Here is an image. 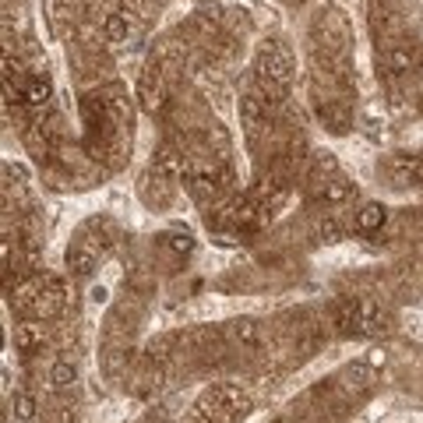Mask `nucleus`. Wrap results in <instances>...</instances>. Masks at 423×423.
<instances>
[{"mask_svg": "<svg viewBox=\"0 0 423 423\" xmlns=\"http://www.w3.org/2000/svg\"><path fill=\"white\" fill-rule=\"evenodd\" d=\"M370 388H374V381H370V370H367V367H349V370L342 374V392H346V395L363 399Z\"/></svg>", "mask_w": 423, "mask_h": 423, "instance_id": "nucleus-13", "label": "nucleus"}, {"mask_svg": "<svg viewBox=\"0 0 423 423\" xmlns=\"http://www.w3.org/2000/svg\"><path fill=\"white\" fill-rule=\"evenodd\" d=\"M50 381H53V388H75L78 385V367L75 363H67V360H60V363H53V370H50Z\"/></svg>", "mask_w": 423, "mask_h": 423, "instance_id": "nucleus-18", "label": "nucleus"}, {"mask_svg": "<svg viewBox=\"0 0 423 423\" xmlns=\"http://www.w3.org/2000/svg\"><path fill=\"white\" fill-rule=\"evenodd\" d=\"M138 103L145 113H159L163 109V75H159V64H148L141 82H138Z\"/></svg>", "mask_w": 423, "mask_h": 423, "instance_id": "nucleus-3", "label": "nucleus"}, {"mask_svg": "<svg viewBox=\"0 0 423 423\" xmlns=\"http://www.w3.org/2000/svg\"><path fill=\"white\" fill-rule=\"evenodd\" d=\"M385 363H388V353H385V349H378V346H374V349H370V353H367V367H385Z\"/></svg>", "mask_w": 423, "mask_h": 423, "instance_id": "nucleus-24", "label": "nucleus"}, {"mask_svg": "<svg viewBox=\"0 0 423 423\" xmlns=\"http://www.w3.org/2000/svg\"><path fill=\"white\" fill-rule=\"evenodd\" d=\"M381 328L385 317L374 300H353V335H378Z\"/></svg>", "mask_w": 423, "mask_h": 423, "instance_id": "nucleus-4", "label": "nucleus"}, {"mask_svg": "<svg viewBox=\"0 0 423 423\" xmlns=\"http://www.w3.org/2000/svg\"><path fill=\"white\" fill-rule=\"evenodd\" d=\"M64 265H67V272L71 275H92L96 272V265H99V254L89 247V243H71L67 247V254H64Z\"/></svg>", "mask_w": 423, "mask_h": 423, "instance_id": "nucleus-6", "label": "nucleus"}, {"mask_svg": "<svg viewBox=\"0 0 423 423\" xmlns=\"http://www.w3.org/2000/svg\"><path fill=\"white\" fill-rule=\"evenodd\" d=\"M120 4H123V11L138 14V11H145V4H148V0H120Z\"/></svg>", "mask_w": 423, "mask_h": 423, "instance_id": "nucleus-25", "label": "nucleus"}, {"mask_svg": "<svg viewBox=\"0 0 423 423\" xmlns=\"http://www.w3.org/2000/svg\"><path fill=\"white\" fill-rule=\"evenodd\" d=\"M43 342H46V328L39 321L14 324V349L18 353H35V349H43Z\"/></svg>", "mask_w": 423, "mask_h": 423, "instance_id": "nucleus-9", "label": "nucleus"}, {"mask_svg": "<svg viewBox=\"0 0 423 423\" xmlns=\"http://www.w3.org/2000/svg\"><path fill=\"white\" fill-rule=\"evenodd\" d=\"M14 417L18 420H35V413H39V402H35V395L32 392H14Z\"/></svg>", "mask_w": 423, "mask_h": 423, "instance_id": "nucleus-19", "label": "nucleus"}, {"mask_svg": "<svg viewBox=\"0 0 423 423\" xmlns=\"http://www.w3.org/2000/svg\"><path fill=\"white\" fill-rule=\"evenodd\" d=\"M21 99L28 109H35V113H43L50 99H53V82L46 78V75H32L28 78V85H25V92H21Z\"/></svg>", "mask_w": 423, "mask_h": 423, "instance_id": "nucleus-7", "label": "nucleus"}, {"mask_svg": "<svg viewBox=\"0 0 423 423\" xmlns=\"http://www.w3.org/2000/svg\"><path fill=\"white\" fill-rule=\"evenodd\" d=\"M25 145L35 159H50L53 155V127H43V123H32L25 131Z\"/></svg>", "mask_w": 423, "mask_h": 423, "instance_id": "nucleus-10", "label": "nucleus"}, {"mask_svg": "<svg viewBox=\"0 0 423 423\" xmlns=\"http://www.w3.org/2000/svg\"><path fill=\"white\" fill-rule=\"evenodd\" d=\"M388 170L399 184H423V155H392Z\"/></svg>", "mask_w": 423, "mask_h": 423, "instance_id": "nucleus-8", "label": "nucleus"}, {"mask_svg": "<svg viewBox=\"0 0 423 423\" xmlns=\"http://www.w3.org/2000/svg\"><path fill=\"white\" fill-rule=\"evenodd\" d=\"M106 300H109L106 286H96V290H92V304H106Z\"/></svg>", "mask_w": 423, "mask_h": 423, "instance_id": "nucleus-26", "label": "nucleus"}, {"mask_svg": "<svg viewBox=\"0 0 423 423\" xmlns=\"http://www.w3.org/2000/svg\"><path fill=\"white\" fill-rule=\"evenodd\" d=\"M198 417L205 423H240L251 413V399L233 385H211L198 399Z\"/></svg>", "mask_w": 423, "mask_h": 423, "instance_id": "nucleus-1", "label": "nucleus"}, {"mask_svg": "<svg viewBox=\"0 0 423 423\" xmlns=\"http://www.w3.org/2000/svg\"><path fill=\"white\" fill-rule=\"evenodd\" d=\"M103 32H106V39H109V43H127V32H131L127 14H120V11L106 14V18H103Z\"/></svg>", "mask_w": 423, "mask_h": 423, "instance_id": "nucleus-17", "label": "nucleus"}, {"mask_svg": "<svg viewBox=\"0 0 423 423\" xmlns=\"http://www.w3.org/2000/svg\"><path fill=\"white\" fill-rule=\"evenodd\" d=\"M152 170H155V177H163V180H180V177H187V173H191V166L177 155V148H173V145H163V148L155 152Z\"/></svg>", "mask_w": 423, "mask_h": 423, "instance_id": "nucleus-5", "label": "nucleus"}, {"mask_svg": "<svg viewBox=\"0 0 423 423\" xmlns=\"http://www.w3.org/2000/svg\"><path fill=\"white\" fill-rule=\"evenodd\" d=\"M229 331H233V339L243 342V346H258V342H261V328H258V321H251V317H236V321L229 324Z\"/></svg>", "mask_w": 423, "mask_h": 423, "instance_id": "nucleus-16", "label": "nucleus"}, {"mask_svg": "<svg viewBox=\"0 0 423 423\" xmlns=\"http://www.w3.org/2000/svg\"><path fill=\"white\" fill-rule=\"evenodd\" d=\"M166 243H170L173 254H191V251H194V236H191V233H173Z\"/></svg>", "mask_w": 423, "mask_h": 423, "instance_id": "nucleus-20", "label": "nucleus"}, {"mask_svg": "<svg viewBox=\"0 0 423 423\" xmlns=\"http://www.w3.org/2000/svg\"><path fill=\"white\" fill-rule=\"evenodd\" d=\"M159 423H166V420H159Z\"/></svg>", "mask_w": 423, "mask_h": 423, "instance_id": "nucleus-27", "label": "nucleus"}, {"mask_svg": "<svg viewBox=\"0 0 423 423\" xmlns=\"http://www.w3.org/2000/svg\"><path fill=\"white\" fill-rule=\"evenodd\" d=\"M106 103H109V113H113V116H127V109H131V99H127L120 89H113Z\"/></svg>", "mask_w": 423, "mask_h": 423, "instance_id": "nucleus-22", "label": "nucleus"}, {"mask_svg": "<svg viewBox=\"0 0 423 423\" xmlns=\"http://www.w3.org/2000/svg\"><path fill=\"white\" fill-rule=\"evenodd\" d=\"M317 198H321L324 205H342V202H349V198H353V184H349L346 177L324 180V184H321V191H317Z\"/></svg>", "mask_w": 423, "mask_h": 423, "instance_id": "nucleus-14", "label": "nucleus"}, {"mask_svg": "<svg viewBox=\"0 0 423 423\" xmlns=\"http://www.w3.org/2000/svg\"><path fill=\"white\" fill-rule=\"evenodd\" d=\"M417 64V50L413 46H392L388 53H385V67L392 71V75H402V71H410Z\"/></svg>", "mask_w": 423, "mask_h": 423, "instance_id": "nucleus-15", "label": "nucleus"}, {"mask_svg": "<svg viewBox=\"0 0 423 423\" xmlns=\"http://www.w3.org/2000/svg\"><path fill=\"white\" fill-rule=\"evenodd\" d=\"M258 75H261V78H272V82H279V85H290L293 64H290V57H286L275 43H265L261 53H258Z\"/></svg>", "mask_w": 423, "mask_h": 423, "instance_id": "nucleus-2", "label": "nucleus"}, {"mask_svg": "<svg viewBox=\"0 0 423 423\" xmlns=\"http://www.w3.org/2000/svg\"><path fill=\"white\" fill-rule=\"evenodd\" d=\"M317 233H321L324 243H339V240H342V226H339L335 219H324V222L317 226Z\"/></svg>", "mask_w": 423, "mask_h": 423, "instance_id": "nucleus-21", "label": "nucleus"}, {"mask_svg": "<svg viewBox=\"0 0 423 423\" xmlns=\"http://www.w3.org/2000/svg\"><path fill=\"white\" fill-rule=\"evenodd\" d=\"M339 170V163H335V155L331 152H317L314 155V173L321 177V173H335Z\"/></svg>", "mask_w": 423, "mask_h": 423, "instance_id": "nucleus-23", "label": "nucleus"}, {"mask_svg": "<svg viewBox=\"0 0 423 423\" xmlns=\"http://www.w3.org/2000/svg\"><path fill=\"white\" fill-rule=\"evenodd\" d=\"M356 229L360 233H378L385 222H388V209L381 205V202H367V205H360V211H356Z\"/></svg>", "mask_w": 423, "mask_h": 423, "instance_id": "nucleus-11", "label": "nucleus"}, {"mask_svg": "<svg viewBox=\"0 0 423 423\" xmlns=\"http://www.w3.org/2000/svg\"><path fill=\"white\" fill-rule=\"evenodd\" d=\"M268 116V103L258 96V92H247V96H240V120L254 131V127H261V120Z\"/></svg>", "mask_w": 423, "mask_h": 423, "instance_id": "nucleus-12", "label": "nucleus"}]
</instances>
